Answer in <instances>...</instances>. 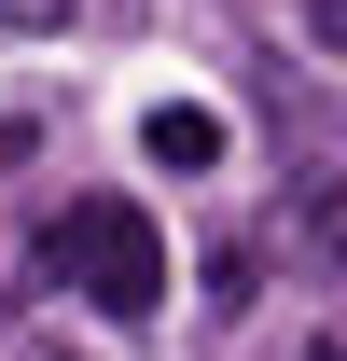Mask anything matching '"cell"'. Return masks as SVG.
Segmentation results:
<instances>
[{"label": "cell", "mask_w": 347, "mask_h": 361, "mask_svg": "<svg viewBox=\"0 0 347 361\" xmlns=\"http://www.w3.org/2000/svg\"><path fill=\"white\" fill-rule=\"evenodd\" d=\"M0 28H70V0H0Z\"/></svg>", "instance_id": "cell-3"}, {"label": "cell", "mask_w": 347, "mask_h": 361, "mask_svg": "<svg viewBox=\"0 0 347 361\" xmlns=\"http://www.w3.org/2000/svg\"><path fill=\"white\" fill-rule=\"evenodd\" d=\"M42 264L70 278L97 319H153V292H167V236H153L139 195H84V209L42 236Z\"/></svg>", "instance_id": "cell-1"}, {"label": "cell", "mask_w": 347, "mask_h": 361, "mask_svg": "<svg viewBox=\"0 0 347 361\" xmlns=\"http://www.w3.org/2000/svg\"><path fill=\"white\" fill-rule=\"evenodd\" d=\"M305 361H334V348H305Z\"/></svg>", "instance_id": "cell-5"}, {"label": "cell", "mask_w": 347, "mask_h": 361, "mask_svg": "<svg viewBox=\"0 0 347 361\" xmlns=\"http://www.w3.org/2000/svg\"><path fill=\"white\" fill-rule=\"evenodd\" d=\"M0 167H28V126H0Z\"/></svg>", "instance_id": "cell-4"}, {"label": "cell", "mask_w": 347, "mask_h": 361, "mask_svg": "<svg viewBox=\"0 0 347 361\" xmlns=\"http://www.w3.org/2000/svg\"><path fill=\"white\" fill-rule=\"evenodd\" d=\"M139 153H153V167H222V111H195V97H167V111L139 126Z\"/></svg>", "instance_id": "cell-2"}]
</instances>
